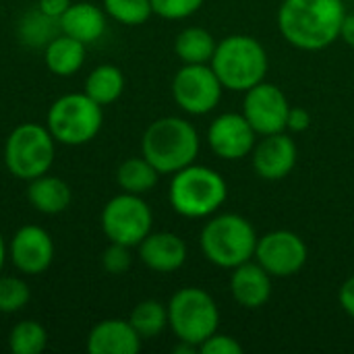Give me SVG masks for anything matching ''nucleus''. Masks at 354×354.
<instances>
[{
    "mask_svg": "<svg viewBox=\"0 0 354 354\" xmlns=\"http://www.w3.org/2000/svg\"><path fill=\"white\" fill-rule=\"evenodd\" d=\"M230 295L241 307L259 309L272 297V276L257 261H245L232 270Z\"/></svg>",
    "mask_w": 354,
    "mask_h": 354,
    "instance_id": "obj_17",
    "label": "nucleus"
},
{
    "mask_svg": "<svg viewBox=\"0 0 354 354\" xmlns=\"http://www.w3.org/2000/svg\"><path fill=\"white\" fill-rule=\"evenodd\" d=\"M129 322L135 328V332L141 336V340L143 338H156L168 326V307L162 305L160 301H153V299L141 301L131 311Z\"/></svg>",
    "mask_w": 354,
    "mask_h": 354,
    "instance_id": "obj_26",
    "label": "nucleus"
},
{
    "mask_svg": "<svg viewBox=\"0 0 354 354\" xmlns=\"http://www.w3.org/2000/svg\"><path fill=\"white\" fill-rule=\"evenodd\" d=\"M133 263V257H131V247L127 245H118V243H110V247L104 251L102 255V266L108 274L112 276H120V274H127L129 268Z\"/></svg>",
    "mask_w": 354,
    "mask_h": 354,
    "instance_id": "obj_31",
    "label": "nucleus"
},
{
    "mask_svg": "<svg viewBox=\"0 0 354 354\" xmlns=\"http://www.w3.org/2000/svg\"><path fill=\"white\" fill-rule=\"evenodd\" d=\"M340 39L354 48V15H346L344 21H342V27H340Z\"/></svg>",
    "mask_w": 354,
    "mask_h": 354,
    "instance_id": "obj_36",
    "label": "nucleus"
},
{
    "mask_svg": "<svg viewBox=\"0 0 354 354\" xmlns=\"http://www.w3.org/2000/svg\"><path fill=\"white\" fill-rule=\"evenodd\" d=\"M122 91H124V75L114 64L95 66L85 81V93L100 106H108L116 102L122 95Z\"/></svg>",
    "mask_w": 354,
    "mask_h": 354,
    "instance_id": "obj_23",
    "label": "nucleus"
},
{
    "mask_svg": "<svg viewBox=\"0 0 354 354\" xmlns=\"http://www.w3.org/2000/svg\"><path fill=\"white\" fill-rule=\"evenodd\" d=\"M224 85L212 64H183L172 79V97L180 110L193 116L218 108Z\"/></svg>",
    "mask_w": 354,
    "mask_h": 354,
    "instance_id": "obj_10",
    "label": "nucleus"
},
{
    "mask_svg": "<svg viewBox=\"0 0 354 354\" xmlns=\"http://www.w3.org/2000/svg\"><path fill=\"white\" fill-rule=\"evenodd\" d=\"M311 127V114L305 108H292L288 112V120H286V129L290 133H303Z\"/></svg>",
    "mask_w": 354,
    "mask_h": 354,
    "instance_id": "obj_33",
    "label": "nucleus"
},
{
    "mask_svg": "<svg viewBox=\"0 0 354 354\" xmlns=\"http://www.w3.org/2000/svg\"><path fill=\"white\" fill-rule=\"evenodd\" d=\"M205 0H151L153 15L168 19V21H180L191 15H195Z\"/></svg>",
    "mask_w": 354,
    "mask_h": 354,
    "instance_id": "obj_30",
    "label": "nucleus"
},
{
    "mask_svg": "<svg viewBox=\"0 0 354 354\" xmlns=\"http://www.w3.org/2000/svg\"><path fill=\"white\" fill-rule=\"evenodd\" d=\"M160 172L147 162L143 156L141 158H129L124 160L118 170H116V183L124 193L133 195H145L158 185Z\"/></svg>",
    "mask_w": 354,
    "mask_h": 354,
    "instance_id": "obj_24",
    "label": "nucleus"
},
{
    "mask_svg": "<svg viewBox=\"0 0 354 354\" xmlns=\"http://www.w3.org/2000/svg\"><path fill=\"white\" fill-rule=\"evenodd\" d=\"M4 259H6V247H4L2 232H0V270H2V266H4Z\"/></svg>",
    "mask_w": 354,
    "mask_h": 354,
    "instance_id": "obj_37",
    "label": "nucleus"
},
{
    "mask_svg": "<svg viewBox=\"0 0 354 354\" xmlns=\"http://www.w3.org/2000/svg\"><path fill=\"white\" fill-rule=\"evenodd\" d=\"M68 6H71V0H37V8L54 19H60Z\"/></svg>",
    "mask_w": 354,
    "mask_h": 354,
    "instance_id": "obj_35",
    "label": "nucleus"
},
{
    "mask_svg": "<svg viewBox=\"0 0 354 354\" xmlns=\"http://www.w3.org/2000/svg\"><path fill=\"white\" fill-rule=\"evenodd\" d=\"M309 251L305 241L292 230H272L257 239L255 261L272 278H288L299 274L307 263Z\"/></svg>",
    "mask_w": 354,
    "mask_h": 354,
    "instance_id": "obj_11",
    "label": "nucleus"
},
{
    "mask_svg": "<svg viewBox=\"0 0 354 354\" xmlns=\"http://www.w3.org/2000/svg\"><path fill=\"white\" fill-rule=\"evenodd\" d=\"M0 10H2V6H0Z\"/></svg>",
    "mask_w": 354,
    "mask_h": 354,
    "instance_id": "obj_38",
    "label": "nucleus"
},
{
    "mask_svg": "<svg viewBox=\"0 0 354 354\" xmlns=\"http://www.w3.org/2000/svg\"><path fill=\"white\" fill-rule=\"evenodd\" d=\"M141 261L160 274L176 272L187 261V245L174 232H149L139 243Z\"/></svg>",
    "mask_w": 354,
    "mask_h": 354,
    "instance_id": "obj_16",
    "label": "nucleus"
},
{
    "mask_svg": "<svg viewBox=\"0 0 354 354\" xmlns=\"http://www.w3.org/2000/svg\"><path fill=\"white\" fill-rule=\"evenodd\" d=\"M212 68L218 75L224 89L247 91L257 83L266 81L270 60L263 44L253 35L234 33L218 41Z\"/></svg>",
    "mask_w": 354,
    "mask_h": 354,
    "instance_id": "obj_3",
    "label": "nucleus"
},
{
    "mask_svg": "<svg viewBox=\"0 0 354 354\" xmlns=\"http://www.w3.org/2000/svg\"><path fill=\"white\" fill-rule=\"evenodd\" d=\"M257 239L259 236L247 218L239 214H218L203 226L199 247L209 263L234 270L255 257Z\"/></svg>",
    "mask_w": 354,
    "mask_h": 354,
    "instance_id": "obj_5",
    "label": "nucleus"
},
{
    "mask_svg": "<svg viewBox=\"0 0 354 354\" xmlns=\"http://www.w3.org/2000/svg\"><path fill=\"white\" fill-rule=\"evenodd\" d=\"M48 346V332L39 322H21L10 330L8 348L15 354H39Z\"/></svg>",
    "mask_w": 354,
    "mask_h": 354,
    "instance_id": "obj_27",
    "label": "nucleus"
},
{
    "mask_svg": "<svg viewBox=\"0 0 354 354\" xmlns=\"http://www.w3.org/2000/svg\"><path fill=\"white\" fill-rule=\"evenodd\" d=\"M199 353L203 354H243V346L239 340H234L232 336L226 334H212L201 346Z\"/></svg>",
    "mask_w": 354,
    "mask_h": 354,
    "instance_id": "obj_32",
    "label": "nucleus"
},
{
    "mask_svg": "<svg viewBox=\"0 0 354 354\" xmlns=\"http://www.w3.org/2000/svg\"><path fill=\"white\" fill-rule=\"evenodd\" d=\"M85 60V44L60 33L46 46V66L56 77H71L75 75Z\"/></svg>",
    "mask_w": 354,
    "mask_h": 354,
    "instance_id": "obj_21",
    "label": "nucleus"
},
{
    "mask_svg": "<svg viewBox=\"0 0 354 354\" xmlns=\"http://www.w3.org/2000/svg\"><path fill=\"white\" fill-rule=\"evenodd\" d=\"M170 205L183 218H209L228 199V185L220 172L207 166L191 164L172 174Z\"/></svg>",
    "mask_w": 354,
    "mask_h": 354,
    "instance_id": "obj_4",
    "label": "nucleus"
},
{
    "mask_svg": "<svg viewBox=\"0 0 354 354\" xmlns=\"http://www.w3.org/2000/svg\"><path fill=\"white\" fill-rule=\"evenodd\" d=\"M31 299L29 286L15 276L0 278V313H17Z\"/></svg>",
    "mask_w": 354,
    "mask_h": 354,
    "instance_id": "obj_29",
    "label": "nucleus"
},
{
    "mask_svg": "<svg viewBox=\"0 0 354 354\" xmlns=\"http://www.w3.org/2000/svg\"><path fill=\"white\" fill-rule=\"evenodd\" d=\"M54 162V137L48 127L23 122L12 129L4 143V164L21 180H33L50 170Z\"/></svg>",
    "mask_w": 354,
    "mask_h": 354,
    "instance_id": "obj_7",
    "label": "nucleus"
},
{
    "mask_svg": "<svg viewBox=\"0 0 354 354\" xmlns=\"http://www.w3.org/2000/svg\"><path fill=\"white\" fill-rule=\"evenodd\" d=\"M104 112L87 93H66L48 110V131L64 145L89 143L102 129Z\"/></svg>",
    "mask_w": 354,
    "mask_h": 354,
    "instance_id": "obj_8",
    "label": "nucleus"
},
{
    "mask_svg": "<svg viewBox=\"0 0 354 354\" xmlns=\"http://www.w3.org/2000/svg\"><path fill=\"white\" fill-rule=\"evenodd\" d=\"M218 41L203 27H185L174 39V52L183 64H209Z\"/></svg>",
    "mask_w": 354,
    "mask_h": 354,
    "instance_id": "obj_22",
    "label": "nucleus"
},
{
    "mask_svg": "<svg viewBox=\"0 0 354 354\" xmlns=\"http://www.w3.org/2000/svg\"><path fill=\"white\" fill-rule=\"evenodd\" d=\"M58 21L62 33L83 41L85 46L100 39L106 31V15L93 2H71Z\"/></svg>",
    "mask_w": 354,
    "mask_h": 354,
    "instance_id": "obj_19",
    "label": "nucleus"
},
{
    "mask_svg": "<svg viewBox=\"0 0 354 354\" xmlns=\"http://www.w3.org/2000/svg\"><path fill=\"white\" fill-rule=\"evenodd\" d=\"M27 199L33 205V209L54 216L64 212L71 205L73 193L71 187L58 178V176H50L48 172L29 180V189H27Z\"/></svg>",
    "mask_w": 354,
    "mask_h": 354,
    "instance_id": "obj_20",
    "label": "nucleus"
},
{
    "mask_svg": "<svg viewBox=\"0 0 354 354\" xmlns=\"http://www.w3.org/2000/svg\"><path fill=\"white\" fill-rule=\"evenodd\" d=\"M255 137L257 133L253 131L249 120L243 116V112L220 114L218 118L212 120L207 129L209 149L226 162H234V160H243L251 156L255 147Z\"/></svg>",
    "mask_w": 354,
    "mask_h": 354,
    "instance_id": "obj_13",
    "label": "nucleus"
},
{
    "mask_svg": "<svg viewBox=\"0 0 354 354\" xmlns=\"http://www.w3.org/2000/svg\"><path fill=\"white\" fill-rule=\"evenodd\" d=\"M153 216L141 195L120 193L112 197L102 209V230L110 243L139 247V243L151 232Z\"/></svg>",
    "mask_w": 354,
    "mask_h": 354,
    "instance_id": "obj_9",
    "label": "nucleus"
},
{
    "mask_svg": "<svg viewBox=\"0 0 354 354\" xmlns=\"http://www.w3.org/2000/svg\"><path fill=\"white\" fill-rule=\"evenodd\" d=\"M89 354H137L141 336L129 319H106L91 328L87 336Z\"/></svg>",
    "mask_w": 354,
    "mask_h": 354,
    "instance_id": "obj_18",
    "label": "nucleus"
},
{
    "mask_svg": "<svg viewBox=\"0 0 354 354\" xmlns=\"http://www.w3.org/2000/svg\"><path fill=\"white\" fill-rule=\"evenodd\" d=\"M290 104L286 93L274 83H257L245 91L243 116L249 120L257 135H274L286 131Z\"/></svg>",
    "mask_w": 354,
    "mask_h": 354,
    "instance_id": "obj_12",
    "label": "nucleus"
},
{
    "mask_svg": "<svg viewBox=\"0 0 354 354\" xmlns=\"http://www.w3.org/2000/svg\"><path fill=\"white\" fill-rule=\"evenodd\" d=\"M297 158H299L297 143L284 131L274 135H263V139L257 141L251 151L253 170L257 172V176L266 180L286 178L295 170Z\"/></svg>",
    "mask_w": 354,
    "mask_h": 354,
    "instance_id": "obj_15",
    "label": "nucleus"
},
{
    "mask_svg": "<svg viewBox=\"0 0 354 354\" xmlns=\"http://www.w3.org/2000/svg\"><path fill=\"white\" fill-rule=\"evenodd\" d=\"M168 307V326L174 336L183 342L195 344L197 348L218 332L220 311L209 292L197 286L180 288L172 295Z\"/></svg>",
    "mask_w": 354,
    "mask_h": 354,
    "instance_id": "obj_6",
    "label": "nucleus"
},
{
    "mask_svg": "<svg viewBox=\"0 0 354 354\" xmlns=\"http://www.w3.org/2000/svg\"><path fill=\"white\" fill-rule=\"evenodd\" d=\"M344 17V0H282L278 29L290 46L317 52L340 39Z\"/></svg>",
    "mask_w": 354,
    "mask_h": 354,
    "instance_id": "obj_1",
    "label": "nucleus"
},
{
    "mask_svg": "<svg viewBox=\"0 0 354 354\" xmlns=\"http://www.w3.org/2000/svg\"><path fill=\"white\" fill-rule=\"evenodd\" d=\"M141 156L160 174H174L195 164L199 156V133L180 116L158 118L143 133Z\"/></svg>",
    "mask_w": 354,
    "mask_h": 354,
    "instance_id": "obj_2",
    "label": "nucleus"
},
{
    "mask_svg": "<svg viewBox=\"0 0 354 354\" xmlns=\"http://www.w3.org/2000/svg\"><path fill=\"white\" fill-rule=\"evenodd\" d=\"M338 301H340V307L344 309V313L354 319V276H351L342 284V288L338 292Z\"/></svg>",
    "mask_w": 354,
    "mask_h": 354,
    "instance_id": "obj_34",
    "label": "nucleus"
},
{
    "mask_svg": "<svg viewBox=\"0 0 354 354\" xmlns=\"http://www.w3.org/2000/svg\"><path fill=\"white\" fill-rule=\"evenodd\" d=\"M8 255L19 272L27 276H39L50 268L54 259L52 236L39 226H23L15 232L8 247Z\"/></svg>",
    "mask_w": 354,
    "mask_h": 354,
    "instance_id": "obj_14",
    "label": "nucleus"
},
{
    "mask_svg": "<svg viewBox=\"0 0 354 354\" xmlns=\"http://www.w3.org/2000/svg\"><path fill=\"white\" fill-rule=\"evenodd\" d=\"M104 10L118 23L135 27L143 25L151 15V0H104Z\"/></svg>",
    "mask_w": 354,
    "mask_h": 354,
    "instance_id": "obj_28",
    "label": "nucleus"
},
{
    "mask_svg": "<svg viewBox=\"0 0 354 354\" xmlns=\"http://www.w3.org/2000/svg\"><path fill=\"white\" fill-rule=\"evenodd\" d=\"M60 31V21L41 12L39 8L25 12L19 23V37L25 46L46 48Z\"/></svg>",
    "mask_w": 354,
    "mask_h": 354,
    "instance_id": "obj_25",
    "label": "nucleus"
}]
</instances>
